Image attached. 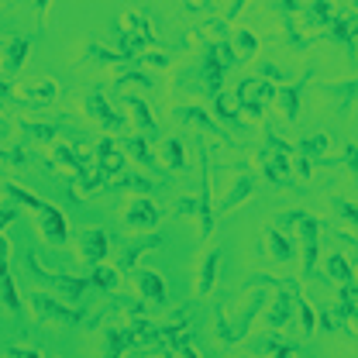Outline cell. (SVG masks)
I'll use <instances>...</instances> for the list:
<instances>
[{
    "instance_id": "cell-1",
    "label": "cell",
    "mask_w": 358,
    "mask_h": 358,
    "mask_svg": "<svg viewBox=\"0 0 358 358\" xmlns=\"http://www.w3.org/2000/svg\"><path fill=\"white\" fill-rule=\"evenodd\" d=\"M3 193L14 200V203H21V207H28L35 217H38V231H42V238L48 245H66L69 241V231H66V217H62V210L59 207H52V203H45L38 200L31 189H24V186H17V182H3Z\"/></svg>"
},
{
    "instance_id": "cell-2",
    "label": "cell",
    "mask_w": 358,
    "mask_h": 358,
    "mask_svg": "<svg viewBox=\"0 0 358 358\" xmlns=\"http://www.w3.org/2000/svg\"><path fill=\"white\" fill-rule=\"evenodd\" d=\"M196 152H200V176H196L200 182H196V196H182V200H176V214L193 217V221H196V231H200V238H210V234H214V221H217V214H214V200H210V173H207L210 155H207L203 145H200Z\"/></svg>"
},
{
    "instance_id": "cell-3",
    "label": "cell",
    "mask_w": 358,
    "mask_h": 358,
    "mask_svg": "<svg viewBox=\"0 0 358 358\" xmlns=\"http://www.w3.org/2000/svg\"><path fill=\"white\" fill-rule=\"evenodd\" d=\"M21 303H28V310L35 313V320L52 324V327H83L87 324V310H76L69 303H59L55 296H48V293L35 289V286H31V293Z\"/></svg>"
},
{
    "instance_id": "cell-4",
    "label": "cell",
    "mask_w": 358,
    "mask_h": 358,
    "mask_svg": "<svg viewBox=\"0 0 358 358\" xmlns=\"http://www.w3.org/2000/svg\"><path fill=\"white\" fill-rule=\"evenodd\" d=\"M24 272L38 282L35 289H55L62 300H69V303H80L83 296H87L90 282L87 279H80V275H59V272H48V268L38 266V259L35 255H24Z\"/></svg>"
},
{
    "instance_id": "cell-5",
    "label": "cell",
    "mask_w": 358,
    "mask_h": 358,
    "mask_svg": "<svg viewBox=\"0 0 358 358\" xmlns=\"http://www.w3.org/2000/svg\"><path fill=\"white\" fill-rule=\"evenodd\" d=\"M275 227L279 231H286V227H296L300 231V241H303V272L313 275V268L320 262V221L310 217L307 210H286V214H279Z\"/></svg>"
},
{
    "instance_id": "cell-6",
    "label": "cell",
    "mask_w": 358,
    "mask_h": 358,
    "mask_svg": "<svg viewBox=\"0 0 358 358\" xmlns=\"http://www.w3.org/2000/svg\"><path fill=\"white\" fill-rule=\"evenodd\" d=\"M255 286H275L279 293L268 300V310H262V324H266L272 334H279L286 324H289V317H293V289L289 286H279L275 279H268V275H255L252 279Z\"/></svg>"
},
{
    "instance_id": "cell-7",
    "label": "cell",
    "mask_w": 358,
    "mask_h": 358,
    "mask_svg": "<svg viewBox=\"0 0 358 358\" xmlns=\"http://www.w3.org/2000/svg\"><path fill=\"white\" fill-rule=\"evenodd\" d=\"M268 303V293L266 289H252V296H245V303L238 307V313H227V320H231V331H234V341L241 345L245 338H252V324L262 317Z\"/></svg>"
},
{
    "instance_id": "cell-8",
    "label": "cell",
    "mask_w": 358,
    "mask_h": 358,
    "mask_svg": "<svg viewBox=\"0 0 358 358\" xmlns=\"http://www.w3.org/2000/svg\"><path fill=\"white\" fill-rule=\"evenodd\" d=\"M83 114H87L93 124L107 128V131H117V128H124V124H128V121H124V114H117L103 93H87V96H83Z\"/></svg>"
},
{
    "instance_id": "cell-9",
    "label": "cell",
    "mask_w": 358,
    "mask_h": 358,
    "mask_svg": "<svg viewBox=\"0 0 358 358\" xmlns=\"http://www.w3.org/2000/svg\"><path fill=\"white\" fill-rule=\"evenodd\" d=\"M76 66L93 73V69H103V66H128V59L117 55V52H110V48H103V45L93 42V38H87V42L80 45V52H76Z\"/></svg>"
},
{
    "instance_id": "cell-10",
    "label": "cell",
    "mask_w": 358,
    "mask_h": 358,
    "mask_svg": "<svg viewBox=\"0 0 358 358\" xmlns=\"http://www.w3.org/2000/svg\"><path fill=\"white\" fill-rule=\"evenodd\" d=\"M159 221H162V207H155L148 196H134L131 203L124 207V224L131 231H152Z\"/></svg>"
},
{
    "instance_id": "cell-11",
    "label": "cell",
    "mask_w": 358,
    "mask_h": 358,
    "mask_svg": "<svg viewBox=\"0 0 358 358\" xmlns=\"http://www.w3.org/2000/svg\"><path fill=\"white\" fill-rule=\"evenodd\" d=\"M76 252H80V259H83L90 268L100 266V262L107 259V252H110V238H107V231H100V227H87V231L80 234Z\"/></svg>"
},
{
    "instance_id": "cell-12",
    "label": "cell",
    "mask_w": 358,
    "mask_h": 358,
    "mask_svg": "<svg viewBox=\"0 0 358 358\" xmlns=\"http://www.w3.org/2000/svg\"><path fill=\"white\" fill-rule=\"evenodd\" d=\"M310 76H313V69H307V76H300L293 87H275V103H279V110H282V117H286L289 124H296V117H300V100H303V93H307Z\"/></svg>"
},
{
    "instance_id": "cell-13",
    "label": "cell",
    "mask_w": 358,
    "mask_h": 358,
    "mask_svg": "<svg viewBox=\"0 0 358 358\" xmlns=\"http://www.w3.org/2000/svg\"><path fill=\"white\" fill-rule=\"evenodd\" d=\"M217 259H221V245H210V248L200 255V262H196L193 289H196L200 296H210V293H214V286H217Z\"/></svg>"
},
{
    "instance_id": "cell-14",
    "label": "cell",
    "mask_w": 358,
    "mask_h": 358,
    "mask_svg": "<svg viewBox=\"0 0 358 358\" xmlns=\"http://www.w3.org/2000/svg\"><path fill=\"white\" fill-rule=\"evenodd\" d=\"M28 52H31V38H24V35L0 42V73H3V76H14V73L24 66Z\"/></svg>"
},
{
    "instance_id": "cell-15",
    "label": "cell",
    "mask_w": 358,
    "mask_h": 358,
    "mask_svg": "<svg viewBox=\"0 0 358 358\" xmlns=\"http://www.w3.org/2000/svg\"><path fill=\"white\" fill-rule=\"evenodd\" d=\"M134 282H138V296H141L145 303H152V307H169V293H166V282H162L159 272L141 268V272L134 275Z\"/></svg>"
},
{
    "instance_id": "cell-16",
    "label": "cell",
    "mask_w": 358,
    "mask_h": 358,
    "mask_svg": "<svg viewBox=\"0 0 358 358\" xmlns=\"http://www.w3.org/2000/svg\"><path fill=\"white\" fill-rule=\"evenodd\" d=\"M355 35H358V17L355 14H338L327 24V42H338L348 55H355Z\"/></svg>"
},
{
    "instance_id": "cell-17",
    "label": "cell",
    "mask_w": 358,
    "mask_h": 358,
    "mask_svg": "<svg viewBox=\"0 0 358 358\" xmlns=\"http://www.w3.org/2000/svg\"><path fill=\"white\" fill-rule=\"evenodd\" d=\"M134 348L131 327H107L100 338V358H124Z\"/></svg>"
},
{
    "instance_id": "cell-18",
    "label": "cell",
    "mask_w": 358,
    "mask_h": 358,
    "mask_svg": "<svg viewBox=\"0 0 358 358\" xmlns=\"http://www.w3.org/2000/svg\"><path fill=\"white\" fill-rule=\"evenodd\" d=\"M169 114H173L176 124H189V128H196V131H210V134H221L224 138V131H217V124L210 121V114L200 110L196 103H176ZM224 141H227V138H224Z\"/></svg>"
},
{
    "instance_id": "cell-19",
    "label": "cell",
    "mask_w": 358,
    "mask_h": 358,
    "mask_svg": "<svg viewBox=\"0 0 358 358\" xmlns=\"http://www.w3.org/2000/svg\"><path fill=\"white\" fill-rule=\"evenodd\" d=\"M159 341H162V348H166V352H179V348H186V345H189V324H186V317H182V313L169 317L166 324H159Z\"/></svg>"
},
{
    "instance_id": "cell-20",
    "label": "cell",
    "mask_w": 358,
    "mask_h": 358,
    "mask_svg": "<svg viewBox=\"0 0 358 358\" xmlns=\"http://www.w3.org/2000/svg\"><path fill=\"white\" fill-rule=\"evenodd\" d=\"M252 193H255V176H252V173H238V179L231 182V189L224 193L221 203L214 207V214H217V210H221V214L234 210V207H238V203H245V200H248Z\"/></svg>"
},
{
    "instance_id": "cell-21",
    "label": "cell",
    "mask_w": 358,
    "mask_h": 358,
    "mask_svg": "<svg viewBox=\"0 0 358 358\" xmlns=\"http://www.w3.org/2000/svg\"><path fill=\"white\" fill-rule=\"evenodd\" d=\"M17 134L31 145H52L59 138V124H48V121H17Z\"/></svg>"
},
{
    "instance_id": "cell-22",
    "label": "cell",
    "mask_w": 358,
    "mask_h": 358,
    "mask_svg": "<svg viewBox=\"0 0 358 358\" xmlns=\"http://www.w3.org/2000/svg\"><path fill=\"white\" fill-rule=\"evenodd\" d=\"M300 21L307 24V28H327L331 24V17H334V3H327V0H313V3H300Z\"/></svg>"
},
{
    "instance_id": "cell-23",
    "label": "cell",
    "mask_w": 358,
    "mask_h": 358,
    "mask_svg": "<svg viewBox=\"0 0 358 358\" xmlns=\"http://www.w3.org/2000/svg\"><path fill=\"white\" fill-rule=\"evenodd\" d=\"M266 245H268V259H272V262H293V255H296V248H293L289 234H286V231H279V227L266 231Z\"/></svg>"
},
{
    "instance_id": "cell-24",
    "label": "cell",
    "mask_w": 358,
    "mask_h": 358,
    "mask_svg": "<svg viewBox=\"0 0 358 358\" xmlns=\"http://www.w3.org/2000/svg\"><path fill=\"white\" fill-rule=\"evenodd\" d=\"M159 245H162V234H148V238H134L131 245H128V248L121 252V259H117V266H121V268H131L134 262H138V259L145 255V252H152V248H159Z\"/></svg>"
},
{
    "instance_id": "cell-25",
    "label": "cell",
    "mask_w": 358,
    "mask_h": 358,
    "mask_svg": "<svg viewBox=\"0 0 358 358\" xmlns=\"http://www.w3.org/2000/svg\"><path fill=\"white\" fill-rule=\"evenodd\" d=\"M121 148L131 155L138 166H145V169H159V162H155V155L148 152V141H145L141 134H128V138H121Z\"/></svg>"
},
{
    "instance_id": "cell-26",
    "label": "cell",
    "mask_w": 358,
    "mask_h": 358,
    "mask_svg": "<svg viewBox=\"0 0 358 358\" xmlns=\"http://www.w3.org/2000/svg\"><path fill=\"white\" fill-rule=\"evenodd\" d=\"M214 110H217V117H221L231 131H245V128H248V124H241V114L234 110L231 93H217V96H214Z\"/></svg>"
},
{
    "instance_id": "cell-27",
    "label": "cell",
    "mask_w": 358,
    "mask_h": 358,
    "mask_svg": "<svg viewBox=\"0 0 358 358\" xmlns=\"http://www.w3.org/2000/svg\"><path fill=\"white\" fill-rule=\"evenodd\" d=\"M327 145H331V138H327L324 131H317V134H303V138L296 141V148H293V152H300V155L310 162V159H324Z\"/></svg>"
},
{
    "instance_id": "cell-28",
    "label": "cell",
    "mask_w": 358,
    "mask_h": 358,
    "mask_svg": "<svg viewBox=\"0 0 358 358\" xmlns=\"http://www.w3.org/2000/svg\"><path fill=\"white\" fill-rule=\"evenodd\" d=\"M114 310H121L128 320H141V317H148V307H145V300L138 296V293H114Z\"/></svg>"
},
{
    "instance_id": "cell-29",
    "label": "cell",
    "mask_w": 358,
    "mask_h": 358,
    "mask_svg": "<svg viewBox=\"0 0 358 358\" xmlns=\"http://www.w3.org/2000/svg\"><path fill=\"white\" fill-rule=\"evenodd\" d=\"M334 317H341L345 324L355 320V282H341V289H338V303H334Z\"/></svg>"
},
{
    "instance_id": "cell-30",
    "label": "cell",
    "mask_w": 358,
    "mask_h": 358,
    "mask_svg": "<svg viewBox=\"0 0 358 358\" xmlns=\"http://www.w3.org/2000/svg\"><path fill=\"white\" fill-rule=\"evenodd\" d=\"M124 103L131 107V114H134V121L141 124V138H155V121H152V110H148V103L141 100V96H124Z\"/></svg>"
},
{
    "instance_id": "cell-31",
    "label": "cell",
    "mask_w": 358,
    "mask_h": 358,
    "mask_svg": "<svg viewBox=\"0 0 358 358\" xmlns=\"http://www.w3.org/2000/svg\"><path fill=\"white\" fill-rule=\"evenodd\" d=\"M327 275L338 279V282H355V266H352L341 252H331V255H327Z\"/></svg>"
},
{
    "instance_id": "cell-32",
    "label": "cell",
    "mask_w": 358,
    "mask_h": 358,
    "mask_svg": "<svg viewBox=\"0 0 358 358\" xmlns=\"http://www.w3.org/2000/svg\"><path fill=\"white\" fill-rule=\"evenodd\" d=\"M162 162H166L173 173H182V169H186V155H182V141H179V138H166V141H162Z\"/></svg>"
},
{
    "instance_id": "cell-33",
    "label": "cell",
    "mask_w": 358,
    "mask_h": 358,
    "mask_svg": "<svg viewBox=\"0 0 358 358\" xmlns=\"http://www.w3.org/2000/svg\"><path fill=\"white\" fill-rule=\"evenodd\" d=\"M210 334H214V341H217L221 348H234V345H238V341H234V331H231L227 313H214V317H210Z\"/></svg>"
},
{
    "instance_id": "cell-34",
    "label": "cell",
    "mask_w": 358,
    "mask_h": 358,
    "mask_svg": "<svg viewBox=\"0 0 358 358\" xmlns=\"http://www.w3.org/2000/svg\"><path fill=\"white\" fill-rule=\"evenodd\" d=\"M90 289H100V293H110L114 286H117V268L110 266H93V272H90Z\"/></svg>"
},
{
    "instance_id": "cell-35",
    "label": "cell",
    "mask_w": 358,
    "mask_h": 358,
    "mask_svg": "<svg viewBox=\"0 0 358 358\" xmlns=\"http://www.w3.org/2000/svg\"><path fill=\"white\" fill-rule=\"evenodd\" d=\"M52 96H59V83H52V80H45V83H38V87L24 90V103H31V107L52 103Z\"/></svg>"
},
{
    "instance_id": "cell-36",
    "label": "cell",
    "mask_w": 358,
    "mask_h": 358,
    "mask_svg": "<svg viewBox=\"0 0 358 358\" xmlns=\"http://www.w3.org/2000/svg\"><path fill=\"white\" fill-rule=\"evenodd\" d=\"M245 341H248V352H252L255 358H272L275 352H279V345H282V341H279V334H266V338H245Z\"/></svg>"
},
{
    "instance_id": "cell-37",
    "label": "cell",
    "mask_w": 358,
    "mask_h": 358,
    "mask_svg": "<svg viewBox=\"0 0 358 358\" xmlns=\"http://www.w3.org/2000/svg\"><path fill=\"white\" fill-rule=\"evenodd\" d=\"M128 83H138V87H145V90H152L155 87V80L148 76V73H141V69H134V66H128L117 80H114V87L121 90V87H128Z\"/></svg>"
},
{
    "instance_id": "cell-38",
    "label": "cell",
    "mask_w": 358,
    "mask_h": 358,
    "mask_svg": "<svg viewBox=\"0 0 358 358\" xmlns=\"http://www.w3.org/2000/svg\"><path fill=\"white\" fill-rule=\"evenodd\" d=\"M234 45H238V59H245V55H255L259 52V38L248 31V28H241V31H234Z\"/></svg>"
},
{
    "instance_id": "cell-39",
    "label": "cell",
    "mask_w": 358,
    "mask_h": 358,
    "mask_svg": "<svg viewBox=\"0 0 358 358\" xmlns=\"http://www.w3.org/2000/svg\"><path fill=\"white\" fill-rule=\"evenodd\" d=\"M327 93L341 100V110H338V114H345V110L355 103V80H345L341 87H327Z\"/></svg>"
},
{
    "instance_id": "cell-40",
    "label": "cell",
    "mask_w": 358,
    "mask_h": 358,
    "mask_svg": "<svg viewBox=\"0 0 358 358\" xmlns=\"http://www.w3.org/2000/svg\"><path fill=\"white\" fill-rule=\"evenodd\" d=\"M114 186H117V189H134V193H141V196L155 189L152 179H141V176H121V179H114Z\"/></svg>"
},
{
    "instance_id": "cell-41",
    "label": "cell",
    "mask_w": 358,
    "mask_h": 358,
    "mask_svg": "<svg viewBox=\"0 0 358 358\" xmlns=\"http://www.w3.org/2000/svg\"><path fill=\"white\" fill-rule=\"evenodd\" d=\"M131 66H152V69H169V55L166 52H141V55H134Z\"/></svg>"
},
{
    "instance_id": "cell-42",
    "label": "cell",
    "mask_w": 358,
    "mask_h": 358,
    "mask_svg": "<svg viewBox=\"0 0 358 358\" xmlns=\"http://www.w3.org/2000/svg\"><path fill=\"white\" fill-rule=\"evenodd\" d=\"M289 76H293V73L282 69V66H275V62H262V66H259V80H266V83H272V87L282 83V80H289Z\"/></svg>"
},
{
    "instance_id": "cell-43",
    "label": "cell",
    "mask_w": 358,
    "mask_h": 358,
    "mask_svg": "<svg viewBox=\"0 0 358 358\" xmlns=\"http://www.w3.org/2000/svg\"><path fill=\"white\" fill-rule=\"evenodd\" d=\"M196 31H200V35H214V42H227V24H224L221 17H207V21H200Z\"/></svg>"
},
{
    "instance_id": "cell-44",
    "label": "cell",
    "mask_w": 358,
    "mask_h": 358,
    "mask_svg": "<svg viewBox=\"0 0 358 358\" xmlns=\"http://www.w3.org/2000/svg\"><path fill=\"white\" fill-rule=\"evenodd\" d=\"M331 207H334V214H338V217H341L345 224H355L358 210H355V203H352V200H341V196H334V200H331Z\"/></svg>"
},
{
    "instance_id": "cell-45",
    "label": "cell",
    "mask_w": 358,
    "mask_h": 358,
    "mask_svg": "<svg viewBox=\"0 0 358 358\" xmlns=\"http://www.w3.org/2000/svg\"><path fill=\"white\" fill-rule=\"evenodd\" d=\"M0 358H45L42 352H31V348H17V345H7Z\"/></svg>"
},
{
    "instance_id": "cell-46",
    "label": "cell",
    "mask_w": 358,
    "mask_h": 358,
    "mask_svg": "<svg viewBox=\"0 0 358 358\" xmlns=\"http://www.w3.org/2000/svg\"><path fill=\"white\" fill-rule=\"evenodd\" d=\"M355 145H352V141H348V145H345V166H348V173H352V176H355Z\"/></svg>"
},
{
    "instance_id": "cell-47",
    "label": "cell",
    "mask_w": 358,
    "mask_h": 358,
    "mask_svg": "<svg viewBox=\"0 0 358 358\" xmlns=\"http://www.w3.org/2000/svg\"><path fill=\"white\" fill-rule=\"evenodd\" d=\"M241 7H245L241 0H234V3H227V7H221V10H224V14H221V21H227V17H238V10H241Z\"/></svg>"
},
{
    "instance_id": "cell-48",
    "label": "cell",
    "mask_w": 358,
    "mask_h": 358,
    "mask_svg": "<svg viewBox=\"0 0 358 358\" xmlns=\"http://www.w3.org/2000/svg\"><path fill=\"white\" fill-rule=\"evenodd\" d=\"M14 217H17V210H14V207H0V231L14 221Z\"/></svg>"
},
{
    "instance_id": "cell-49",
    "label": "cell",
    "mask_w": 358,
    "mask_h": 358,
    "mask_svg": "<svg viewBox=\"0 0 358 358\" xmlns=\"http://www.w3.org/2000/svg\"><path fill=\"white\" fill-rule=\"evenodd\" d=\"M296 173H300V176H303V179L310 176V162H307V159H303V155H300V159H296Z\"/></svg>"
},
{
    "instance_id": "cell-50",
    "label": "cell",
    "mask_w": 358,
    "mask_h": 358,
    "mask_svg": "<svg viewBox=\"0 0 358 358\" xmlns=\"http://www.w3.org/2000/svg\"><path fill=\"white\" fill-rule=\"evenodd\" d=\"M0 96H3V100H10V96H14V87H10L3 76H0Z\"/></svg>"
},
{
    "instance_id": "cell-51",
    "label": "cell",
    "mask_w": 358,
    "mask_h": 358,
    "mask_svg": "<svg viewBox=\"0 0 358 358\" xmlns=\"http://www.w3.org/2000/svg\"><path fill=\"white\" fill-rule=\"evenodd\" d=\"M179 355H182V358H200V355H196V348H193V345H186V348H179Z\"/></svg>"
},
{
    "instance_id": "cell-52",
    "label": "cell",
    "mask_w": 358,
    "mask_h": 358,
    "mask_svg": "<svg viewBox=\"0 0 358 358\" xmlns=\"http://www.w3.org/2000/svg\"><path fill=\"white\" fill-rule=\"evenodd\" d=\"M155 358H169V355H155Z\"/></svg>"
}]
</instances>
